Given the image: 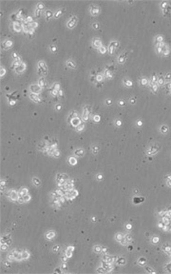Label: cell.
Returning <instances> with one entry per match:
<instances>
[{
	"label": "cell",
	"instance_id": "obj_1",
	"mask_svg": "<svg viewBox=\"0 0 171 274\" xmlns=\"http://www.w3.org/2000/svg\"><path fill=\"white\" fill-rule=\"evenodd\" d=\"M17 91L14 92L11 94H7V96L9 98V102L11 106L15 104L16 101L18 98V96L16 95Z\"/></svg>",
	"mask_w": 171,
	"mask_h": 274
},
{
	"label": "cell",
	"instance_id": "obj_2",
	"mask_svg": "<svg viewBox=\"0 0 171 274\" xmlns=\"http://www.w3.org/2000/svg\"><path fill=\"white\" fill-rule=\"evenodd\" d=\"M59 88H60V85H59V84L58 83H56L54 84V85L53 87L51 88V90H51V93H52V94H53L54 96H56L57 95H58V93L59 94V95H60L61 94L62 95L61 91H60L58 92V91H59Z\"/></svg>",
	"mask_w": 171,
	"mask_h": 274
},
{
	"label": "cell",
	"instance_id": "obj_3",
	"mask_svg": "<svg viewBox=\"0 0 171 274\" xmlns=\"http://www.w3.org/2000/svg\"><path fill=\"white\" fill-rule=\"evenodd\" d=\"M77 18L76 17H74L72 18L67 23V26L69 28H72L75 26L77 22Z\"/></svg>",
	"mask_w": 171,
	"mask_h": 274
},
{
	"label": "cell",
	"instance_id": "obj_4",
	"mask_svg": "<svg viewBox=\"0 0 171 274\" xmlns=\"http://www.w3.org/2000/svg\"><path fill=\"white\" fill-rule=\"evenodd\" d=\"M39 66L40 69L43 73H46L47 72V67L46 63L43 61H40L39 63Z\"/></svg>",
	"mask_w": 171,
	"mask_h": 274
},
{
	"label": "cell",
	"instance_id": "obj_5",
	"mask_svg": "<svg viewBox=\"0 0 171 274\" xmlns=\"http://www.w3.org/2000/svg\"><path fill=\"white\" fill-rule=\"evenodd\" d=\"M3 45L4 47L7 49L12 47L13 45V42L10 40H7L4 42Z\"/></svg>",
	"mask_w": 171,
	"mask_h": 274
},
{
	"label": "cell",
	"instance_id": "obj_6",
	"mask_svg": "<svg viewBox=\"0 0 171 274\" xmlns=\"http://www.w3.org/2000/svg\"><path fill=\"white\" fill-rule=\"evenodd\" d=\"M31 99L33 100L34 101L36 102H40V99L39 98V96L35 94H32L30 95Z\"/></svg>",
	"mask_w": 171,
	"mask_h": 274
},
{
	"label": "cell",
	"instance_id": "obj_7",
	"mask_svg": "<svg viewBox=\"0 0 171 274\" xmlns=\"http://www.w3.org/2000/svg\"><path fill=\"white\" fill-rule=\"evenodd\" d=\"M46 15L47 20H48L51 17L53 16V13L51 11L49 10H47L46 12Z\"/></svg>",
	"mask_w": 171,
	"mask_h": 274
},
{
	"label": "cell",
	"instance_id": "obj_8",
	"mask_svg": "<svg viewBox=\"0 0 171 274\" xmlns=\"http://www.w3.org/2000/svg\"><path fill=\"white\" fill-rule=\"evenodd\" d=\"M62 13V11L61 10H59L56 11L54 15V17L56 18H58L59 17H60V15H61Z\"/></svg>",
	"mask_w": 171,
	"mask_h": 274
},
{
	"label": "cell",
	"instance_id": "obj_9",
	"mask_svg": "<svg viewBox=\"0 0 171 274\" xmlns=\"http://www.w3.org/2000/svg\"><path fill=\"white\" fill-rule=\"evenodd\" d=\"M37 8L38 9L40 10H42L44 9V6L42 3H40L37 5Z\"/></svg>",
	"mask_w": 171,
	"mask_h": 274
},
{
	"label": "cell",
	"instance_id": "obj_10",
	"mask_svg": "<svg viewBox=\"0 0 171 274\" xmlns=\"http://www.w3.org/2000/svg\"><path fill=\"white\" fill-rule=\"evenodd\" d=\"M50 49L51 51L55 53L56 52L57 50V48L56 46L54 45H51L50 46Z\"/></svg>",
	"mask_w": 171,
	"mask_h": 274
},
{
	"label": "cell",
	"instance_id": "obj_11",
	"mask_svg": "<svg viewBox=\"0 0 171 274\" xmlns=\"http://www.w3.org/2000/svg\"><path fill=\"white\" fill-rule=\"evenodd\" d=\"M67 64L68 66L72 67H73L74 66V63L72 61L68 60L67 61Z\"/></svg>",
	"mask_w": 171,
	"mask_h": 274
},
{
	"label": "cell",
	"instance_id": "obj_12",
	"mask_svg": "<svg viewBox=\"0 0 171 274\" xmlns=\"http://www.w3.org/2000/svg\"><path fill=\"white\" fill-rule=\"evenodd\" d=\"M6 72V71L4 68H1L0 70V76H2L4 75Z\"/></svg>",
	"mask_w": 171,
	"mask_h": 274
},
{
	"label": "cell",
	"instance_id": "obj_13",
	"mask_svg": "<svg viewBox=\"0 0 171 274\" xmlns=\"http://www.w3.org/2000/svg\"><path fill=\"white\" fill-rule=\"evenodd\" d=\"M39 85L41 87H44V79H41L39 80Z\"/></svg>",
	"mask_w": 171,
	"mask_h": 274
}]
</instances>
